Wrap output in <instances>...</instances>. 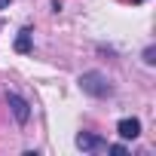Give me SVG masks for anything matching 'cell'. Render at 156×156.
I'll return each instance as SVG.
<instances>
[{
  "mask_svg": "<svg viewBox=\"0 0 156 156\" xmlns=\"http://www.w3.org/2000/svg\"><path fill=\"white\" fill-rule=\"evenodd\" d=\"M76 147H80L83 153H101V150H107V141H101L98 135L80 132V135H76Z\"/></svg>",
  "mask_w": 156,
  "mask_h": 156,
  "instance_id": "7a4b0ae2",
  "label": "cell"
},
{
  "mask_svg": "<svg viewBox=\"0 0 156 156\" xmlns=\"http://www.w3.org/2000/svg\"><path fill=\"white\" fill-rule=\"evenodd\" d=\"M6 101H9V107H12L16 119L25 126V122H28V116H31V104H28L22 95H16V92H6Z\"/></svg>",
  "mask_w": 156,
  "mask_h": 156,
  "instance_id": "3957f363",
  "label": "cell"
},
{
  "mask_svg": "<svg viewBox=\"0 0 156 156\" xmlns=\"http://www.w3.org/2000/svg\"><path fill=\"white\" fill-rule=\"evenodd\" d=\"M80 86H83V92H89V95H95V98H107V95L113 92L110 83H107V76L98 73V70L83 73V76H80Z\"/></svg>",
  "mask_w": 156,
  "mask_h": 156,
  "instance_id": "6da1fadb",
  "label": "cell"
},
{
  "mask_svg": "<svg viewBox=\"0 0 156 156\" xmlns=\"http://www.w3.org/2000/svg\"><path fill=\"white\" fill-rule=\"evenodd\" d=\"M116 132H119V138H126V141H135V138L141 135V119H135V116H126V119H119Z\"/></svg>",
  "mask_w": 156,
  "mask_h": 156,
  "instance_id": "277c9868",
  "label": "cell"
},
{
  "mask_svg": "<svg viewBox=\"0 0 156 156\" xmlns=\"http://www.w3.org/2000/svg\"><path fill=\"white\" fill-rule=\"evenodd\" d=\"M6 3H9V0H0V9H3V6H6Z\"/></svg>",
  "mask_w": 156,
  "mask_h": 156,
  "instance_id": "52a82bcc",
  "label": "cell"
},
{
  "mask_svg": "<svg viewBox=\"0 0 156 156\" xmlns=\"http://www.w3.org/2000/svg\"><path fill=\"white\" fill-rule=\"evenodd\" d=\"M16 49H19V52H28V49H31V31H28V28L19 34V40H16Z\"/></svg>",
  "mask_w": 156,
  "mask_h": 156,
  "instance_id": "5b68a950",
  "label": "cell"
},
{
  "mask_svg": "<svg viewBox=\"0 0 156 156\" xmlns=\"http://www.w3.org/2000/svg\"><path fill=\"white\" fill-rule=\"evenodd\" d=\"M107 150H110V153H116V156H122V153H126V147H122V144H113V147H107Z\"/></svg>",
  "mask_w": 156,
  "mask_h": 156,
  "instance_id": "8992f818",
  "label": "cell"
}]
</instances>
